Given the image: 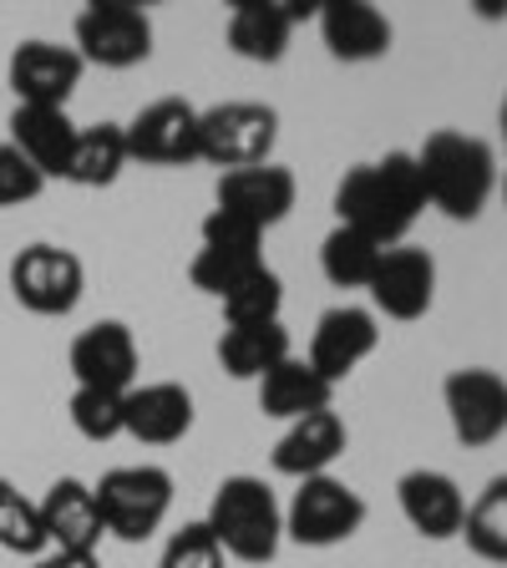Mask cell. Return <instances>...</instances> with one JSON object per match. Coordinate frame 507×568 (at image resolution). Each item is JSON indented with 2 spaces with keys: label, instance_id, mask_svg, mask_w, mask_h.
<instances>
[{
  "label": "cell",
  "instance_id": "4fadbf2b",
  "mask_svg": "<svg viewBox=\"0 0 507 568\" xmlns=\"http://www.w3.org/2000/svg\"><path fill=\"white\" fill-rule=\"evenodd\" d=\"M87 61L77 57V47H57V41H21L11 51V92L16 106H67V97L77 92Z\"/></svg>",
  "mask_w": 507,
  "mask_h": 568
},
{
  "label": "cell",
  "instance_id": "5b68a950",
  "mask_svg": "<svg viewBox=\"0 0 507 568\" xmlns=\"http://www.w3.org/2000/svg\"><path fill=\"white\" fill-rule=\"evenodd\" d=\"M274 138H280V112L264 102H219L199 112V158L219 163L224 173L270 163Z\"/></svg>",
  "mask_w": 507,
  "mask_h": 568
},
{
  "label": "cell",
  "instance_id": "9a60e30c",
  "mask_svg": "<svg viewBox=\"0 0 507 568\" xmlns=\"http://www.w3.org/2000/svg\"><path fill=\"white\" fill-rule=\"evenodd\" d=\"M295 173L280 163H260V168H234L219 178V213L239 219L249 229H274L280 219H290L295 209Z\"/></svg>",
  "mask_w": 507,
  "mask_h": 568
},
{
  "label": "cell",
  "instance_id": "836d02e7",
  "mask_svg": "<svg viewBox=\"0 0 507 568\" xmlns=\"http://www.w3.org/2000/svg\"><path fill=\"white\" fill-rule=\"evenodd\" d=\"M36 568H102V564H97V554H61V548H57V554L41 558Z\"/></svg>",
  "mask_w": 507,
  "mask_h": 568
},
{
  "label": "cell",
  "instance_id": "44dd1931",
  "mask_svg": "<svg viewBox=\"0 0 507 568\" xmlns=\"http://www.w3.org/2000/svg\"><path fill=\"white\" fill-rule=\"evenodd\" d=\"M396 497H402V513L422 538H457L462 518H467V497L452 483L447 473H432V467H416L396 483Z\"/></svg>",
  "mask_w": 507,
  "mask_h": 568
},
{
  "label": "cell",
  "instance_id": "d590c367",
  "mask_svg": "<svg viewBox=\"0 0 507 568\" xmlns=\"http://www.w3.org/2000/svg\"><path fill=\"white\" fill-rule=\"evenodd\" d=\"M503 199H507V183H503Z\"/></svg>",
  "mask_w": 507,
  "mask_h": 568
},
{
  "label": "cell",
  "instance_id": "d6a6232c",
  "mask_svg": "<svg viewBox=\"0 0 507 568\" xmlns=\"http://www.w3.org/2000/svg\"><path fill=\"white\" fill-rule=\"evenodd\" d=\"M41 189H47V178L36 173L11 142H0V209H16V203L41 199Z\"/></svg>",
  "mask_w": 507,
  "mask_h": 568
},
{
  "label": "cell",
  "instance_id": "f1b7e54d",
  "mask_svg": "<svg viewBox=\"0 0 507 568\" xmlns=\"http://www.w3.org/2000/svg\"><path fill=\"white\" fill-rule=\"evenodd\" d=\"M0 548L6 554H21V558H36L47 548V528H41V508L26 503L6 477H0Z\"/></svg>",
  "mask_w": 507,
  "mask_h": 568
},
{
  "label": "cell",
  "instance_id": "ba28073f",
  "mask_svg": "<svg viewBox=\"0 0 507 568\" xmlns=\"http://www.w3.org/2000/svg\"><path fill=\"white\" fill-rule=\"evenodd\" d=\"M260 239H264L260 229H249V224H239V219H229V213L213 209L209 219H203V248L193 254V270H189L193 284L213 300L234 295L249 274L264 270Z\"/></svg>",
  "mask_w": 507,
  "mask_h": 568
},
{
  "label": "cell",
  "instance_id": "cb8c5ba5",
  "mask_svg": "<svg viewBox=\"0 0 507 568\" xmlns=\"http://www.w3.org/2000/svg\"><path fill=\"white\" fill-rule=\"evenodd\" d=\"M331 396L335 386L320 376L310 361H280L270 376L260 381V412L264 416H280V422H300V416H315V412H331Z\"/></svg>",
  "mask_w": 507,
  "mask_h": 568
},
{
  "label": "cell",
  "instance_id": "30bf717a",
  "mask_svg": "<svg viewBox=\"0 0 507 568\" xmlns=\"http://www.w3.org/2000/svg\"><path fill=\"white\" fill-rule=\"evenodd\" d=\"M452 432L462 447H487L507 432V381L487 366H462L442 381Z\"/></svg>",
  "mask_w": 507,
  "mask_h": 568
},
{
  "label": "cell",
  "instance_id": "52a82bcc",
  "mask_svg": "<svg viewBox=\"0 0 507 568\" xmlns=\"http://www.w3.org/2000/svg\"><path fill=\"white\" fill-rule=\"evenodd\" d=\"M361 523H366V497L331 473L305 477L295 503H290V513H284V532L305 548L345 544V538L361 532Z\"/></svg>",
  "mask_w": 507,
  "mask_h": 568
},
{
  "label": "cell",
  "instance_id": "8992f818",
  "mask_svg": "<svg viewBox=\"0 0 507 568\" xmlns=\"http://www.w3.org/2000/svg\"><path fill=\"white\" fill-rule=\"evenodd\" d=\"M153 51V21L138 0H92L77 16V57L107 71H128Z\"/></svg>",
  "mask_w": 507,
  "mask_h": 568
},
{
  "label": "cell",
  "instance_id": "83f0119b",
  "mask_svg": "<svg viewBox=\"0 0 507 568\" xmlns=\"http://www.w3.org/2000/svg\"><path fill=\"white\" fill-rule=\"evenodd\" d=\"M462 538H467V548H473L477 558H487V564H507V473L493 477V483L483 487V497L467 508V518H462Z\"/></svg>",
  "mask_w": 507,
  "mask_h": 568
},
{
  "label": "cell",
  "instance_id": "7402d4cb",
  "mask_svg": "<svg viewBox=\"0 0 507 568\" xmlns=\"http://www.w3.org/2000/svg\"><path fill=\"white\" fill-rule=\"evenodd\" d=\"M320 36L335 61H376L391 51V21L366 0H320Z\"/></svg>",
  "mask_w": 507,
  "mask_h": 568
},
{
  "label": "cell",
  "instance_id": "5bb4252c",
  "mask_svg": "<svg viewBox=\"0 0 507 568\" xmlns=\"http://www.w3.org/2000/svg\"><path fill=\"white\" fill-rule=\"evenodd\" d=\"M371 300L391 320H422L437 300V260L416 244H391L371 274Z\"/></svg>",
  "mask_w": 507,
  "mask_h": 568
},
{
  "label": "cell",
  "instance_id": "3957f363",
  "mask_svg": "<svg viewBox=\"0 0 507 568\" xmlns=\"http://www.w3.org/2000/svg\"><path fill=\"white\" fill-rule=\"evenodd\" d=\"M203 528H209L213 538H219V548H224L229 558H239V564H270L284 538V513L264 477L239 473V477L219 483Z\"/></svg>",
  "mask_w": 507,
  "mask_h": 568
},
{
  "label": "cell",
  "instance_id": "4dcf8cb0",
  "mask_svg": "<svg viewBox=\"0 0 507 568\" xmlns=\"http://www.w3.org/2000/svg\"><path fill=\"white\" fill-rule=\"evenodd\" d=\"M71 426H77L87 442L122 437V396H112V390L77 386V396H71Z\"/></svg>",
  "mask_w": 507,
  "mask_h": 568
},
{
  "label": "cell",
  "instance_id": "4316f807",
  "mask_svg": "<svg viewBox=\"0 0 507 568\" xmlns=\"http://www.w3.org/2000/svg\"><path fill=\"white\" fill-rule=\"evenodd\" d=\"M381 254H386V248L371 244L366 234L335 224L331 234H325V244H320V270H325L331 284H341V290H366L376 264H381Z\"/></svg>",
  "mask_w": 507,
  "mask_h": 568
},
{
  "label": "cell",
  "instance_id": "7a4b0ae2",
  "mask_svg": "<svg viewBox=\"0 0 507 568\" xmlns=\"http://www.w3.org/2000/svg\"><path fill=\"white\" fill-rule=\"evenodd\" d=\"M426 203H437L447 219H477L497 189V158L483 138L467 132H432L416 153Z\"/></svg>",
  "mask_w": 507,
  "mask_h": 568
},
{
  "label": "cell",
  "instance_id": "7c38bea8",
  "mask_svg": "<svg viewBox=\"0 0 507 568\" xmlns=\"http://www.w3.org/2000/svg\"><path fill=\"white\" fill-rule=\"evenodd\" d=\"M71 376L87 390L128 396L138 386V341L122 320H97L71 341Z\"/></svg>",
  "mask_w": 507,
  "mask_h": 568
},
{
  "label": "cell",
  "instance_id": "d4e9b609",
  "mask_svg": "<svg viewBox=\"0 0 507 568\" xmlns=\"http://www.w3.org/2000/svg\"><path fill=\"white\" fill-rule=\"evenodd\" d=\"M219 361L234 381H264L280 361H290V331L280 320H264V325H229L224 341H219Z\"/></svg>",
  "mask_w": 507,
  "mask_h": 568
},
{
  "label": "cell",
  "instance_id": "1f68e13d",
  "mask_svg": "<svg viewBox=\"0 0 507 568\" xmlns=\"http://www.w3.org/2000/svg\"><path fill=\"white\" fill-rule=\"evenodd\" d=\"M158 568H229V554L219 548V538H213L203 523H189L183 532L168 538L163 564Z\"/></svg>",
  "mask_w": 507,
  "mask_h": 568
},
{
  "label": "cell",
  "instance_id": "2e32d148",
  "mask_svg": "<svg viewBox=\"0 0 507 568\" xmlns=\"http://www.w3.org/2000/svg\"><path fill=\"white\" fill-rule=\"evenodd\" d=\"M305 16H320V0H234L229 11V47L244 61H280L290 51V36Z\"/></svg>",
  "mask_w": 507,
  "mask_h": 568
},
{
  "label": "cell",
  "instance_id": "f546056e",
  "mask_svg": "<svg viewBox=\"0 0 507 568\" xmlns=\"http://www.w3.org/2000/svg\"><path fill=\"white\" fill-rule=\"evenodd\" d=\"M280 305H284V284L264 264V270H254L239 284L234 295H224V320L229 325H264V320H280Z\"/></svg>",
  "mask_w": 507,
  "mask_h": 568
},
{
  "label": "cell",
  "instance_id": "8fae6325",
  "mask_svg": "<svg viewBox=\"0 0 507 568\" xmlns=\"http://www.w3.org/2000/svg\"><path fill=\"white\" fill-rule=\"evenodd\" d=\"M122 138H128V158H138V163H193L199 158V106L183 97H163V102L142 106L122 128Z\"/></svg>",
  "mask_w": 507,
  "mask_h": 568
},
{
  "label": "cell",
  "instance_id": "e0dca14e",
  "mask_svg": "<svg viewBox=\"0 0 507 568\" xmlns=\"http://www.w3.org/2000/svg\"><path fill=\"white\" fill-rule=\"evenodd\" d=\"M376 345H381V331H376V315H371V310L335 305V310H325V315H320V325H315V341H310V366L331 381V386H341V381L351 376V371L361 366Z\"/></svg>",
  "mask_w": 507,
  "mask_h": 568
},
{
  "label": "cell",
  "instance_id": "ac0fdd59",
  "mask_svg": "<svg viewBox=\"0 0 507 568\" xmlns=\"http://www.w3.org/2000/svg\"><path fill=\"white\" fill-rule=\"evenodd\" d=\"M122 432L148 447H173L193 432V396L178 381H153V386H132L122 396Z\"/></svg>",
  "mask_w": 507,
  "mask_h": 568
},
{
  "label": "cell",
  "instance_id": "e575fe53",
  "mask_svg": "<svg viewBox=\"0 0 507 568\" xmlns=\"http://www.w3.org/2000/svg\"><path fill=\"white\" fill-rule=\"evenodd\" d=\"M503 138H507V97H503Z\"/></svg>",
  "mask_w": 507,
  "mask_h": 568
},
{
  "label": "cell",
  "instance_id": "6da1fadb",
  "mask_svg": "<svg viewBox=\"0 0 507 568\" xmlns=\"http://www.w3.org/2000/svg\"><path fill=\"white\" fill-rule=\"evenodd\" d=\"M426 209V189L416 173V153H386L381 163H361L341 178L335 213L341 224L366 234L371 244L391 248L412 234V224Z\"/></svg>",
  "mask_w": 507,
  "mask_h": 568
},
{
  "label": "cell",
  "instance_id": "484cf974",
  "mask_svg": "<svg viewBox=\"0 0 507 568\" xmlns=\"http://www.w3.org/2000/svg\"><path fill=\"white\" fill-rule=\"evenodd\" d=\"M128 138H122L118 122H102V128H82L77 132V148H71L67 178L82 183V189H112L128 168Z\"/></svg>",
  "mask_w": 507,
  "mask_h": 568
},
{
  "label": "cell",
  "instance_id": "277c9868",
  "mask_svg": "<svg viewBox=\"0 0 507 568\" xmlns=\"http://www.w3.org/2000/svg\"><path fill=\"white\" fill-rule=\"evenodd\" d=\"M97 513H102V532L122 538V544H142L163 528L168 508H173V477L163 467H112L102 483L92 487Z\"/></svg>",
  "mask_w": 507,
  "mask_h": 568
},
{
  "label": "cell",
  "instance_id": "ffe728a7",
  "mask_svg": "<svg viewBox=\"0 0 507 568\" xmlns=\"http://www.w3.org/2000/svg\"><path fill=\"white\" fill-rule=\"evenodd\" d=\"M36 508H41L47 544H57L61 554H97V544H102V513H97V497L87 483L61 477V483H51V493Z\"/></svg>",
  "mask_w": 507,
  "mask_h": 568
},
{
  "label": "cell",
  "instance_id": "9c48e42d",
  "mask_svg": "<svg viewBox=\"0 0 507 568\" xmlns=\"http://www.w3.org/2000/svg\"><path fill=\"white\" fill-rule=\"evenodd\" d=\"M82 260L61 244H31L11 260V295L31 315H71L77 300H82Z\"/></svg>",
  "mask_w": 507,
  "mask_h": 568
},
{
  "label": "cell",
  "instance_id": "603a6c76",
  "mask_svg": "<svg viewBox=\"0 0 507 568\" xmlns=\"http://www.w3.org/2000/svg\"><path fill=\"white\" fill-rule=\"evenodd\" d=\"M345 442H351V432H345V422L335 412L300 416V422H290V432L274 442V473L300 477V483L320 477L345 452Z\"/></svg>",
  "mask_w": 507,
  "mask_h": 568
},
{
  "label": "cell",
  "instance_id": "d6986e66",
  "mask_svg": "<svg viewBox=\"0 0 507 568\" xmlns=\"http://www.w3.org/2000/svg\"><path fill=\"white\" fill-rule=\"evenodd\" d=\"M77 132L82 128L67 118V106H16L11 112V148L41 178H67Z\"/></svg>",
  "mask_w": 507,
  "mask_h": 568
}]
</instances>
